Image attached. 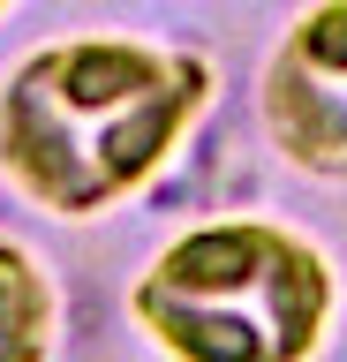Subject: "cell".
Returning <instances> with one entry per match:
<instances>
[{"label": "cell", "mask_w": 347, "mask_h": 362, "mask_svg": "<svg viewBox=\"0 0 347 362\" xmlns=\"http://www.w3.org/2000/svg\"><path fill=\"white\" fill-rule=\"evenodd\" d=\"M257 106L279 158L317 181H347V0H317L287 23Z\"/></svg>", "instance_id": "3"}, {"label": "cell", "mask_w": 347, "mask_h": 362, "mask_svg": "<svg viewBox=\"0 0 347 362\" xmlns=\"http://www.w3.org/2000/svg\"><path fill=\"white\" fill-rule=\"evenodd\" d=\"M211 106V61L143 38L38 45L0 83V174L38 211L91 219L136 197Z\"/></svg>", "instance_id": "1"}, {"label": "cell", "mask_w": 347, "mask_h": 362, "mask_svg": "<svg viewBox=\"0 0 347 362\" xmlns=\"http://www.w3.org/2000/svg\"><path fill=\"white\" fill-rule=\"evenodd\" d=\"M8 8H16V0H0V16H8Z\"/></svg>", "instance_id": "5"}, {"label": "cell", "mask_w": 347, "mask_h": 362, "mask_svg": "<svg viewBox=\"0 0 347 362\" xmlns=\"http://www.w3.org/2000/svg\"><path fill=\"white\" fill-rule=\"evenodd\" d=\"M129 310L174 362H310L332 325V264L295 226L211 219L136 272Z\"/></svg>", "instance_id": "2"}, {"label": "cell", "mask_w": 347, "mask_h": 362, "mask_svg": "<svg viewBox=\"0 0 347 362\" xmlns=\"http://www.w3.org/2000/svg\"><path fill=\"white\" fill-rule=\"evenodd\" d=\"M61 339V294L46 264L0 234V362H53Z\"/></svg>", "instance_id": "4"}]
</instances>
